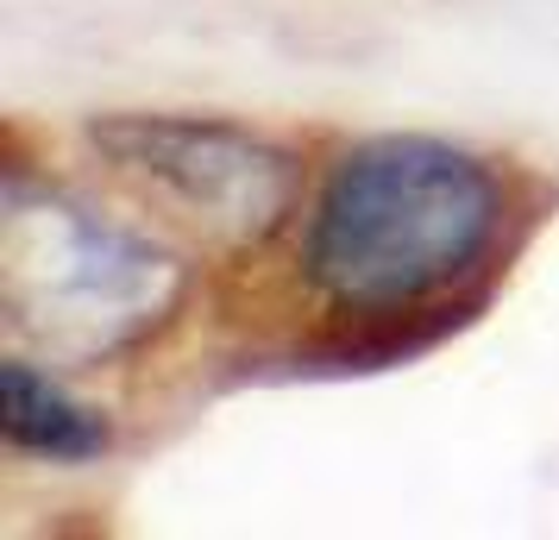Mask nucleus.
Returning a JSON list of instances; mask_svg holds the SVG:
<instances>
[{"mask_svg":"<svg viewBox=\"0 0 559 540\" xmlns=\"http://www.w3.org/2000/svg\"><path fill=\"white\" fill-rule=\"evenodd\" d=\"M0 428H7V446L51 465H88L102 459L107 440H114V428L102 415L88 403H76L51 371H38L32 359L0 364Z\"/></svg>","mask_w":559,"mask_h":540,"instance_id":"4","label":"nucleus"},{"mask_svg":"<svg viewBox=\"0 0 559 540\" xmlns=\"http://www.w3.org/2000/svg\"><path fill=\"white\" fill-rule=\"evenodd\" d=\"M189 296L177 257L114 227L51 182H7L0 214V309L51 364H102L152 339Z\"/></svg>","mask_w":559,"mask_h":540,"instance_id":"2","label":"nucleus"},{"mask_svg":"<svg viewBox=\"0 0 559 540\" xmlns=\"http://www.w3.org/2000/svg\"><path fill=\"white\" fill-rule=\"evenodd\" d=\"M503 232V182L428 132L365 139L321 182L302 227V277L358 321L428 314L478 277Z\"/></svg>","mask_w":559,"mask_h":540,"instance_id":"1","label":"nucleus"},{"mask_svg":"<svg viewBox=\"0 0 559 540\" xmlns=\"http://www.w3.org/2000/svg\"><path fill=\"white\" fill-rule=\"evenodd\" d=\"M82 139L139 202L221 257L264 245L296 214L302 170L252 127L214 113H102Z\"/></svg>","mask_w":559,"mask_h":540,"instance_id":"3","label":"nucleus"}]
</instances>
